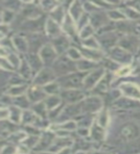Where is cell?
Masks as SVG:
<instances>
[{"instance_id":"45","label":"cell","mask_w":140,"mask_h":154,"mask_svg":"<svg viewBox=\"0 0 140 154\" xmlns=\"http://www.w3.org/2000/svg\"><path fill=\"white\" fill-rule=\"evenodd\" d=\"M93 154H99V153H93Z\"/></svg>"},{"instance_id":"25","label":"cell","mask_w":140,"mask_h":154,"mask_svg":"<svg viewBox=\"0 0 140 154\" xmlns=\"http://www.w3.org/2000/svg\"><path fill=\"white\" fill-rule=\"evenodd\" d=\"M91 137L94 140H102L104 137V131L103 129L99 127L97 124H94V126L91 131Z\"/></svg>"},{"instance_id":"2","label":"cell","mask_w":140,"mask_h":154,"mask_svg":"<svg viewBox=\"0 0 140 154\" xmlns=\"http://www.w3.org/2000/svg\"><path fill=\"white\" fill-rule=\"evenodd\" d=\"M85 73L83 72H79V73H70L69 75L61 76V78L59 79V82L61 87L65 89H75L80 88V87L84 86L85 82Z\"/></svg>"},{"instance_id":"6","label":"cell","mask_w":140,"mask_h":154,"mask_svg":"<svg viewBox=\"0 0 140 154\" xmlns=\"http://www.w3.org/2000/svg\"><path fill=\"white\" fill-rule=\"evenodd\" d=\"M61 96L65 102L75 103V102H78V101L83 99L85 97V94H83V91H81L79 90L72 89V90L62 91L61 94Z\"/></svg>"},{"instance_id":"9","label":"cell","mask_w":140,"mask_h":154,"mask_svg":"<svg viewBox=\"0 0 140 154\" xmlns=\"http://www.w3.org/2000/svg\"><path fill=\"white\" fill-rule=\"evenodd\" d=\"M104 70L102 69H97L92 71V73H90L84 82V87L85 89H91L95 84L97 83L99 80H101V76L103 75Z\"/></svg>"},{"instance_id":"26","label":"cell","mask_w":140,"mask_h":154,"mask_svg":"<svg viewBox=\"0 0 140 154\" xmlns=\"http://www.w3.org/2000/svg\"><path fill=\"white\" fill-rule=\"evenodd\" d=\"M64 29H65V31L69 34V35L71 36H73L74 34H75V28H74V24L72 23L71 21V17L67 16L66 18H65V20H64Z\"/></svg>"},{"instance_id":"3","label":"cell","mask_w":140,"mask_h":154,"mask_svg":"<svg viewBox=\"0 0 140 154\" xmlns=\"http://www.w3.org/2000/svg\"><path fill=\"white\" fill-rule=\"evenodd\" d=\"M119 45L128 52L134 53L136 51H138L140 47L139 38L133 35H127L120 40Z\"/></svg>"},{"instance_id":"30","label":"cell","mask_w":140,"mask_h":154,"mask_svg":"<svg viewBox=\"0 0 140 154\" xmlns=\"http://www.w3.org/2000/svg\"><path fill=\"white\" fill-rule=\"evenodd\" d=\"M62 17H64V11H62V7H58V9L54 10V12L52 13V17L55 19V20L60 23L62 19Z\"/></svg>"},{"instance_id":"28","label":"cell","mask_w":140,"mask_h":154,"mask_svg":"<svg viewBox=\"0 0 140 154\" xmlns=\"http://www.w3.org/2000/svg\"><path fill=\"white\" fill-rule=\"evenodd\" d=\"M70 13H71V17H74L75 19L78 18L80 17V14H82V7H81L80 3L75 2L73 4V6H72L71 9H70Z\"/></svg>"},{"instance_id":"39","label":"cell","mask_w":140,"mask_h":154,"mask_svg":"<svg viewBox=\"0 0 140 154\" xmlns=\"http://www.w3.org/2000/svg\"><path fill=\"white\" fill-rule=\"evenodd\" d=\"M22 119H23V120L25 122L30 123V122H33V119H35V117H34V116L30 112H26V113H24V116L22 117Z\"/></svg>"},{"instance_id":"18","label":"cell","mask_w":140,"mask_h":154,"mask_svg":"<svg viewBox=\"0 0 140 154\" xmlns=\"http://www.w3.org/2000/svg\"><path fill=\"white\" fill-rule=\"evenodd\" d=\"M82 51H83V55L89 60L98 61L102 58V53L95 49H88V48H85V49H83Z\"/></svg>"},{"instance_id":"36","label":"cell","mask_w":140,"mask_h":154,"mask_svg":"<svg viewBox=\"0 0 140 154\" xmlns=\"http://www.w3.org/2000/svg\"><path fill=\"white\" fill-rule=\"evenodd\" d=\"M126 14H127L128 17H132V18H138V17H140V14L136 12L132 8L131 9H126Z\"/></svg>"},{"instance_id":"38","label":"cell","mask_w":140,"mask_h":154,"mask_svg":"<svg viewBox=\"0 0 140 154\" xmlns=\"http://www.w3.org/2000/svg\"><path fill=\"white\" fill-rule=\"evenodd\" d=\"M83 31H85V33H82V34H81V36H82V38H86L89 37V36L91 35V34L93 33V29L88 25V26H85V27L84 28V30H83Z\"/></svg>"},{"instance_id":"4","label":"cell","mask_w":140,"mask_h":154,"mask_svg":"<svg viewBox=\"0 0 140 154\" xmlns=\"http://www.w3.org/2000/svg\"><path fill=\"white\" fill-rule=\"evenodd\" d=\"M139 128L136 124L133 122L125 123L120 129V136L124 141H132L138 137Z\"/></svg>"},{"instance_id":"7","label":"cell","mask_w":140,"mask_h":154,"mask_svg":"<svg viewBox=\"0 0 140 154\" xmlns=\"http://www.w3.org/2000/svg\"><path fill=\"white\" fill-rule=\"evenodd\" d=\"M56 50L54 47L51 45H45L40 50V57L43 63L46 65H51L54 64L56 61Z\"/></svg>"},{"instance_id":"12","label":"cell","mask_w":140,"mask_h":154,"mask_svg":"<svg viewBox=\"0 0 140 154\" xmlns=\"http://www.w3.org/2000/svg\"><path fill=\"white\" fill-rule=\"evenodd\" d=\"M53 47L55 48L57 53H62L64 52L69 46V42L67 40V38L64 36H59L54 38L53 41Z\"/></svg>"},{"instance_id":"22","label":"cell","mask_w":140,"mask_h":154,"mask_svg":"<svg viewBox=\"0 0 140 154\" xmlns=\"http://www.w3.org/2000/svg\"><path fill=\"white\" fill-rule=\"evenodd\" d=\"M52 141H53V135H51L50 133L45 134L44 136L42 137V139L40 140V142L38 143L37 149H38V150H42V149H44L45 147L49 146V144L52 143Z\"/></svg>"},{"instance_id":"31","label":"cell","mask_w":140,"mask_h":154,"mask_svg":"<svg viewBox=\"0 0 140 154\" xmlns=\"http://www.w3.org/2000/svg\"><path fill=\"white\" fill-rule=\"evenodd\" d=\"M14 103H16V105H18L19 107H21V108H27L29 106V102H28V100L26 99L25 96H19V97H17Z\"/></svg>"},{"instance_id":"35","label":"cell","mask_w":140,"mask_h":154,"mask_svg":"<svg viewBox=\"0 0 140 154\" xmlns=\"http://www.w3.org/2000/svg\"><path fill=\"white\" fill-rule=\"evenodd\" d=\"M104 65L106 67H108L109 69H115L118 67V65L116 63L113 61H110V60H104Z\"/></svg>"},{"instance_id":"24","label":"cell","mask_w":140,"mask_h":154,"mask_svg":"<svg viewBox=\"0 0 140 154\" xmlns=\"http://www.w3.org/2000/svg\"><path fill=\"white\" fill-rule=\"evenodd\" d=\"M29 65H30V66L34 70H40L41 66H42V63L40 60V58H38L37 55L31 54L30 55V61H29Z\"/></svg>"},{"instance_id":"42","label":"cell","mask_w":140,"mask_h":154,"mask_svg":"<svg viewBox=\"0 0 140 154\" xmlns=\"http://www.w3.org/2000/svg\"><path fill=\"white\" fill-rule=\"evenodd\" d=\"M109 17H112V18H118V19H122L124 17V16L122 14H120L119 12H110L109 13Z\"/></svg>"},{"instance_id":"20","label":"cell","mask_w":140,"mask_h":154,"mask_svg":"<svg viewBox=\"0 0 140 154\" xmlns=\"http://www.w3.org/2000/svg\"><path fill=\"white\" fill-rule=\"evenodd\" d=\"M30 38L31 40L29 41V45H30V48H33L35 51L38 50V48H40L43 43V38L38 35H35V34L32 35Z\"/></svg>"},{"instance_id":"40","label":"cell","mask_w":140,"mask_h":154,"mask_svg":"<svg viewBox=\"0 0 140 154\" xmlns=\"http://www.w3.org/2000/svg\"><path fill=\"white\" fill-rule=\"evenodd\" d=\"M86 42H89V43H85L88 47L96 48V47H97V45H98V42H97V41H96L94 38H88V40H86Z\"/></svg>"},{"instance_id":"19","label":"cell","mask_w":140,"mask_h":154,"mask_svg":"<svg viewBox=\"0 0 140 154\" xmlns=\"http://www.w3.org/2000/svg\"><path fill=\"white\" fill-rule=\"evenodd\" d=\"M46 31L49 35L54 36L55 38H57V36L60 34V29L58 27V24L52 19H49L46 23Z\"/></svg>"},{"instance_id":"32","label":"cell","mask_w":140,"mask_h":154,"mask_svg":"<svg viewBox=\"0 0 140 154\" xmlns=\"http://www.w3.org/2000/svg\"><path fill=\"white\" fill-rule=\"evenodd\" d=\"M44 91L45 93L47 94H56L58 91H59V86H58V84L54 83V84H49L47 85L45 88H44Z\"/></svg>"},{"instance_id":"14","label":"cell","mask_w":140,"mask_h":154,"mask_svg":"<svg viewBox=\"0 0 140 154\" xmlns=\"http://www.w3.org/2000/svg\"><path fill=\"white\" fill-rule=\"evenodd\" d=\"M121 90L125 94L131 97H136L140 99V90L133 84H122Z\"/></svg>"},{"instance_id":"5","label":"cell","mask_w":140,"mask_h":154,"mask_svg":"<svg viewBox=\"0 0 140 154\" xmlns=\"http://www.w3.org/2000/svg\"><path fill=\"white\" fill-rule=\"evenodd\" d=\"M109 56L112 58L113 61H116L117 63H124V64H129L132 61L131 53L127 50L123 49L122 47H114L109 50Z\"/></svg>"},{"instance_id":"13","label":"cell","mask_w":140,"mask_h":154,"mask_svg":"<svg viewBox=\"0 0 140 154\" xmlns=\"http://www.w3.org/2000/svg\"><path fill=\"white\" fill-rule=\"evenodd\" d=\"M113 106L121 109H133L140 107V102L128 98H120L117 101H115L113 103Z\"/></svg>"},{"instance_id":"44","label":"cell","mask_w":140,"mask_h":154,"mask_svg":"<svg viewBox=\"0 0 140 154\" xmlns=\"http://www.w3.org/2000/svg\"><path fill=\"white\" fill-rule=\"evenodd\" d=\"M138 52H139V54H140V47H139V49H138Z\"/></svg>"},{"instance_id":"21","label":"cell","mask_w":140,"mask_h":154,"mask_svg":"<svg viewBox=\"0 0 140 154\" xmlns=\"http://www.w3.org/2000/svg\"><path fill=\"white\" fill-rule=\"evenodd\" d=\"M42 24L43 22H40V20H38V19H37V20H29L24 23V29L30 32L38 31V29L42 26Z\"/></svg>"},{"instance_id":"34","label":"cell","mask_w":140,"mask_h":154,"mask_svg":"<svg viewBox=\"0 0 140 154\" xmlns=\"http://www.w3.org/2000/svg\"><path fill=\"white\" fill-rule=\"evenodd\" d=\"M24 90H25V87H23V86H16V87H14V88L11 89L10 90V94H20L21 93H23Z\"/></svg>"},{"instance_id":"17","label":"cell","mask_w":140,"mask_h":154,"mask_svg":"<svg viewBox=\"0 0 140 154\" xmlns=\"http://www.w3.org/2000/svg\"><path fill=\"white\" fill-rule=\"evenodd\" d=\"M29 95V99L32 102H36V101H40V99L45 97V94L44 91H42L41 90H40L38 88H33L29 91L28 93Z\"/></svg>"},{"instance_id":"43","label":"cell","mask_w":140,"mask_h":154,"mask_svg":"<svg viewBox=\"0 0 140 154\" xmlns=\"http://www.w3.org/2000/svg\"><path fill=\"white\" fill-rule=\"evenodd\" d=\"M78 154H85V153H83V152H80V153H78Z\"/></svg>"},{"instance_id":"33","label":"cell","mask_w":140,"mask_h":154,"mask_svg":"<svg viewBox=\"0 0 140 154\" xmlns=\"http://www.w3.org/2000/svg\"><path fill=\"white\" fill-rule=\"evenodd\" d=\"M68 56L72 60L80 59L81 58V54L78 52V50L75 49V48H69L68 49Z\"/></svg>"},{"instance_id":"37","label":"cell","mask_w":140,"mask_h":154,"mask_svg":"<svg viewBox=\"0 0 140 154\" xmlns=\"http://www.w3.org/2000/svg\"><path fill=\"white\" fill-rule=\"evenodd\" d=\"M132 32H133L137 36H140V20L132 23Z\"/></svg>"},{"instance_id":"11","label":"cell","mask_w":140,"mask_h":154,"mask_svg":"<svg viewBox=\"0 0 140 154\" xmlns=\"http://www.w3.org/2000/svg\"><path fill=\"white\" fill-rule=\"evenodd\" d=\"M54 78H55V72L54 71H51L50 69H43L36 77L35 84L42 85V84H45V83H48V82L52 81Z\"/></svg>"},{"instance_id":"10","label":"cell","mask_w":140,"mask_h":154,"mask_svg":"<svg viewBox=\"0 0 140 154\" xmlns=\"http://www.w3.org/2000/svg\"><path fill=\"white\" fill-rule=\"evenodd\" d=\"M102 105V101L99 97H89L84 101L83 111L85 112H95L100 109Z\"/></svg>"},{"instance_id":"29","label":"cell","mask_w":140,"mask_h":154,"mask_svg":"<svg viewBox=\"0 0 140 154\" xmlns=\"http://www.w3.org/2000/svg\"><path fill=\"white\" fill-rule=\"evenodd\" d=\"M14 45H16L17 49H19L20 51H25L27 48V42L25 40H23L22 38L16 37V40H14Z\"/></svg>"},{"instance_id":"16","label":"cell","mask_w":140,"mask_h":154,"mask_svg":"<svg viewBox=\"0 0 140 154\" xmlns=\"http://www.w3.org/2000/svg\"><path fill=\"white\" fill-rule=\"evenodd\" d=\"M82 110H83V106H81V105H71V106H68V107H66L64 109V113H62V115H61V117L62 116L64 119L73 117V116L79 115Z\"/></svg>"},{"instance_id":"23","label":"cell","mask_w":140,"mask_h":154,"mask_svg":"<svg viewBox=\"0 0 140 154\" xmlns=\"http://www.w3.org/2000/svg\"><path fill=\"white\" fill-rule=\"evenodd\" d=\"M77 64V69L81 70H88V69H92L93 67L96 66L95 62H91L88 60H81L76 63Z\"/></svg>"},{"instance_id":"27","label":"cell","mask_w":140,"mask_h":154,"mask_svg":"<svg viewBox=\"0 0 140 154\" xmlns=\"http://www.w3.org/2000/svg\"><path fill=\"white\" fill-rule=\"evenodd\" d=\"M60 102H61V100L60 98H58L57 96H51V97L47 98L45 100V106L48 109H53V108L55 109V107L57 105H59Z\"/></svg>"},{"instance_id":"8","label":"cell","mask_w":140,"mask_h":154,"mask_svg":"<svg viewBox=\"0 0 140 154\" xmlns=\"http://www.w3.org/2000/svg\"><path fill=\"white\" fill-rule=\"evenodd\" d=\"M118 41V36H117V33L115 32H109V33H106L103 34L102 36L100 37L99 38V42L100 45H102L103 47L106 48H110L112 47L116 42Z\"/></svg>"},{"instance_id":"1","label":"cell","mask_w":140,"mask_h":154,"mask_svg":"<svg viewBox=\"0 0 140 154\" xmlns=\"http://www.w3.org/2000/svg\"><path fill=\"white\" fill-rule=\"evenodd\" d=\"M77 69V64L68 57L62 56L57 59L53 64V71L55 74L65 75Z\"/></svg>"},{"instance_id":"41","label":"cell","mask_w":140,"mask_h":154,"mask_svg":"<svg viewBox=\"0 0 140 154\" xmlns=\"http://www.w3.org/2000/svg\"><path fill=\"white\" fill-rule=\"evenodd\" d=\"M18 113H19V110L17 108H13L12 109V119L13 122H18V119H19V116H18Z\"/></svg>"},{"instance_id":"15","label":"cell","mask_w":140,"mask_h":154,"mask_svg":"<svg viewBox=\"0 0 140 154\" xmlns=\"http://www.w3.org/2000/svg\"><path fill=\"white\" fill-rule=\"evenodd\" d=\"M91 22L94 27H101L108 24V18L104 14L100 13H94L91 14Z\"/></svg>"}]
</instances>
